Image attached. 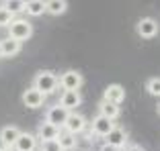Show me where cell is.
<instances>
[{
	"label": "cell",
	"mask_w": 160,
	"mask_h": 151,
	"mask_svg": "<svg viewBox=\"0 0 160 151\" xmlns=\"http://www.w3.org/2000/svg\"><path fill=\"white\" fill-rule=\"evenodd\" d=\"M31 88H35L37 92H41L43 96H52L58 92V88H60V82H58V74H53V71L49 70H41L35 74L33 78V86Z\"/></svg>",
	"instance_id": "obj_1"
},
{
	"label": "cell",
	"mask_w": 160,
	"mask_h": 151,
	"mask_svg": "<svg viewBox=\"0 0 160 151\" xmlns=\"http://www.w3.org/2000/svg\"><path fill=\"white\" fill-rule=\"evenodd\" d=\"M31 35H33V25L29 23L27 19L14 16L12 23L8 25V37L19 43H25L27 39H31Z\"/></svg>",
	"instance_id": "obj_2"
},
{
	"label": "cell",
	"mask_w": 160,
	"mask_h": 151,
	"mask_svg": "<svg viewBox=\"0 0 160 151\" xmlns=\"http://www.w3.org/2000/svg\"><path fill=\"white\" fill-rule=\"evenodd\" d=\"M58 82L64 92H80V88L84 84V76L76 70H66L58 76Z\"/></svg>",
	"instance_id": "obj_3"
},
{
	"label": "cell",
	"mask_w": 160,
	"mask_h": 151,
	"mask_svg": "<svg viewBox=\"0 0 160 151\" xmlns=\"http://www.w3.org/2000/svg\"><path fill=\"white\" fill-rule=\"evenodd\" d=\"M127 143H129V133H127V129L119 127V125H115L113 131L105 137V145L111 147L113 151H121Z\"/></svg>",
	"instance_id": "obj_4"
},
{
	"label": "cell",
	"mask_w": 160,
	"mask_h": 151,
	"mask_svg": "<svg viewBox=\"0 0 160 151\" xmlns=\"http://www.w3.org/2000/svg\"><path fill=\"white\" fill-rule=\"evenodd\" d=\"M136 33L140 35L142 39H154L156 35L160 33V25L156 19H152V16H144V19H140L136 23Z\"/></svg>",
	"instance_id": "obj_5"
},
{
	"label": "cell",
	"mask_w": 160,
	"mask_h": 151,
	"mask_svg": "<svg viewBox=\"0 0 160 151\" xmlns=\"http://www.w3.org/2000/svg\"><path fill=\"white\" fill-rule=\"evenodd\" d=\"M68 110L64 108V106H60V104H53V106H49V108L45 110V123H49L52 127L56 129H64V125H66V118H68Z\"/></svg>",
	"instance_id": "obj_6"
},
{
	"label": "cell",
	"mask_w": 160,
	"mask_h": 151,
	"mask_svg": "<svg viewBox=\"0 0 160 151\" xmlns=\"http://www.w3.org/2000/svg\"><path fill=\"white\" fill-rule=\"evenodd\" d=\"M115 127V121H109V118L101 117V114H97V117L90 121V135L92 137H107L109 133L113 131Z\"/></svg>",
	"instance_id": "obj_7"
},
{
	"label": "cell",
	"mask_w": 160,
	"mask_h": 151,
	"mask_svg": "<svg viewBox=\"0 0 160 151\" xmlns=\"http://www.w3.org/2000/svg\"><path fill=\"white\" fill-rule=\"evenodd\" d=\"M86 127H88V121H86L84 114L80 112H70L66 118V125H64V131L72 133V135H80V133H84Z\"/></svg>",
	"instance_id": "obj_8"
},
{
	"label": "cell",
	"mask_w": 160,
	"mask_h": 151,
	"mask_svg": "<svg viewBox=\"0 0 160 151\" xmlns=\"http://www.w3.org/2000/svg\"><path fill=\"white\" fill-rule=\"evenodd\" d=\"M39 147V141L37 137H35V133H27V131H21L19 139H17V143L12 145L14 151H35Z\"/></svg>",
	"instance_id": "obj_9"
},
{
	"label": "cell",
	"mask_w": 160,
	"mask_h": 151,
	"mask_svg": "<svg viewBox=\"0 0 160 151\" xmlns=\"http://www.w3.org/2000/svg\"><path fill=\"white\" fill-rule=\"evenodd\" d=\"M21 100H23V104L27 106V108H41L47 98L41 94V92H37L35 88H27L23 92V96H21Z\"/></svg>",
	"instance_id": "obj_10"
},
{
	"label": "cell",
	"mask_w": 160,
	"mask_h": 151,
	"mask_svg": "<svg viewBox=\"0 0 160 151\" xmlns=\"http://www.w3.org/2000/svg\"><path fill=\"white\" fill-rule=\"evenodd\" d=\"M103 100L105 102H111V104H121L125 100V88L121 84H109L105 88V94H103Z\"/></svg>",
	"instance_id": "obj_11"
},
{
	"label": "cell",
	"mask_w": 160,
	"mask_h": 151,
	"mask_svg": "<svg viewBox=\"0 0 160 151\" xmlns=\"http://www.w3.org/2000/svg\"><path fill=\"white\" fill-rule=\"evenodd\" d=\"M21 135V129L17 125H4L0 129V147H12Z\"/></svg>",
	"instance_id": "obj_12"
},
{
	"label": "cell",
	"mask_w": 160,
	"mask_h": 151,
	"mask_svg": "<svg viewBox=\"0 0 160 151\" xmlns=\"http://www.w3.org/2000/svg\"><path fill=\"white\" fill-rule=\"evenodd\" d=\"M58 104L64 106L68 112H76V108L82 104V96H80V92H62Z\"/></svg>",
	"instance_id": "obj_13"
},
{
	"label": "cell",
	"mask_w": 160,
	"mask_h": 151,
	"mask_svg": "<svg viewBox=\"0 0 160 151\" xmlns=\"http://www.w3.org/2000/svg\"><path fill=\"white\" fill-rule=\"evenodd\" d=\"M58 135H60V129L52 127V125H49V123H45V121H43V123L37 127V133H35V137H37V141H39V143L56 141V139H58Z\"/></svg>",
	"instance_id": "obj_14"
},
{
	"label": "cell",
	"mask_w": 160,
	"mask_h": 151,
	"mask_svg": "<svg viewBox=\"0 0 160 151\" xmlns=\"http://www.w3.org/2000/svg\"><path fill=\"white\" fill-rule=\"evenodd\" d=\"M56 141H58V145L62 147V151H74L76 147H78V139H76V135L64 131V129L60 131V135H58Z\"/></svg>",
	"instance_id": "obj_15"
},
{
	"label": "cell",
	"mask_w": 160,
	"mask_h": 151,
	"mask_svg": "<svg viewBox=\"0 0 160 151\" xmlns=\"http://www.w3.org/2000/svg\"><path fill=\"white\" fill-rule=\"evenodd\" d=\"M21 47H23V43L14 41V39L6 37L0 41V51H2V57H14L17 53L21 51Z\"/></svg>",
	"instance_id": "obj_16"
},
{
	"label": "cell",
	"mask_w": 160,
	"mask_h": 151,
	"mask_svg": "<svg viewBox=\"0 0 160 151\" xmlns=\"http://www.w3.org/2000/svg\"><path fill=\"white\" fill-rule=\"evenodd\" d=\"M99 114L105 118H109V121H117L119 114H121V108H119L117 104H111V102H101L99 104Z\"/></svg>",
	"instance_id": "obj_17"
},
{
	"label": "cell",
	"mask_w": 160,
	"mask_h": 151,
	"mask_svg": "<svg viewBox=\"0 0 160 151\" xmlns=\"http://www.w3.org/2000/svg\"><path fill=\"white\" fill-rule=\"evenodd\" d=\"M68 10V2L66 0H45V12L52 16H60Z\"/></svg>",
	"instance_id": "obj_18"
},
{
	"label": "cell",
	"mask_w": 160,
	"mask_h": 151,
	"mask_svg": "<svg viewBox=\"0 0 160 151\" xmlns=\"http://www.w3.org/2000/svg\"><path fill=\"white\" fill-rule=\"evenodd\" d=\"M25 12L29 16H41V14H45V0H27L25 2Z\"/></svg>",
	"instance_id": "obj_19"
},
{
	"label": "cell",
	"mask_w": 160,
	"mask_h": 151,
	"mask_svg": "<svg viewBox=\"0 0 160 151\" xmlns=\"http://www.w3.org/2000/svg\"><path fill=\"white\" fill-rule=\"evenodd\" d=\"M2 8L8 10L12 16H17V14L25 12V0H6V2H2Z\"/></svg>",
	"instance_id": "obj_20"
},
{
	"label": "cell",
	"mask_w": 160,
	"mask_h": 151,
	"mask_svg": "<svg viewBox=\"0 0 160 151\" xmlns=\"http://www.w3.org/2000/svg\"><path fill=\"white\" fill-rule=\"evenodd\" d=\"M146 92L154 98H160V76H152L146 82Z\"/></svg>",
	"instance_id": "obj_21"
},
{
	"label": "cell",
	"mask_w": 160,
	"mask_h": 151,
	"mask_svg": "<svg viewBox=\"0 0 160 151\" xmlns=\"http://www.w3.org/2000/svg\"><path fill=\"white\" fill-rule=\"evenodd\" d=\"M12 19H14L12 14H10L8 10H4L2 6H0V27H8V25L12 23Z\"/></svg>",
	"instance_id": "obj_22"
},
{
	"label": "cell",
	"mask_w": 160,
	"mask_h": 151,
	"mask_svg": "<svg viewBox=\"0 0 160 151\" xmlns=\"http://www.w3.org/2000/svg\"><path fill=\"white\" fill-rule=\"evenodd\" d=\"M39 151H62V147L58 145V141H47L39 143Z\"/></svg>",
	"instance_id": "obj_23"
},
{
	"label": "cell",
	"mask_w": 160,
	"mask_h": 151,
	"mask_svg": "<svg viewBox=\"0 0 160 151\" xmlns=\"http://www.w3.org/2000/svg\"><path fill=\"white\" fill-rule=\"evenodd\" d=\"M121 151H146V149H144L142 145H138V143H127Z\"/></svg>",
	"instance_id": "obj_24"
},
{
	"label": "cell",
	"mask_w": 160,
	"mask_h": 151,
	"mask_svg": "<svg viewBox=\"0 0 160 151\" xmlns=\"http://www.w3.org/2000/svg\"><path fill=\"white\" fill-rule=\"evenodd\" d=\"M0 151H14L12 147H0Z\"/></svg>",
	"instance_id": "obj_25"
},
{
	"label": "cell",
	"mask_w": 160,
	"mask_h": 151,
	"mask_svg": "<svg viewBox=\"0 0 160 151\" xmlns=\"http://www.w3.org/2000/svg\"><path fill=\"white\" fill-rule=\"evenodd\" d=\"M101 151H113V149H111V147H107V145H103V147H101Z\"/></svg>",
	"instance_id": "obj_26"
},
{
	"label": "cell",
	"mask_w": 160,
	"mask_h": 151,
	"mask_svg": "<svg viewBox=\"0 0 160 151\" xmlns=\"http://www.w3.org/2000/svg\"><path fill=\"white\" fill-rule=\"evenodd\" d=\"M158 114H160V102H158Z\"/></svg>",
	"instance_id": "obj_27"
},
{
	"label": "cell",
	"mask_w": 160,
	"mask_h": 151,
	"mask_svg": "<svg viewBox=\"0 0 160 151\" xmlns=\"http://www.w3.org/2000/svg\"><path fill=\"white\" fill-rule=\"evenodd\" d=\"M78 151H86V149H78Z\"/></svg>",
	"instance_id": "obj_28"
},
{
	"label": "cell",
	"mask_w": 160,
	"mask_h": 151,
	"mask_svg": "<svg viewBox=\"0 0 160 151\" xmlns=\"http://www.w3.org/2000/svg\"><path fill=\"white\" fill-rule=\"evenodd\" d=\"M0 57H2V51H0Z\"/></svg>",
	"instance_id": "obj_29"
}]
</instances>
